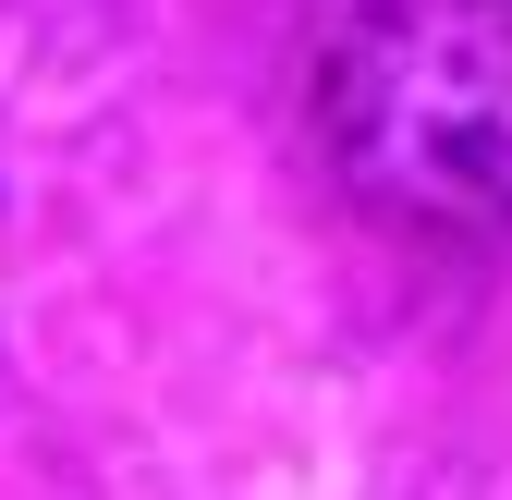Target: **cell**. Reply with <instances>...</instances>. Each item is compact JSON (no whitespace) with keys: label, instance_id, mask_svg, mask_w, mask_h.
Segmentation results:
<instances>
[{"label":"cell","instance_id":"6da1fadb","mask_svg":"<svg viewBox=\"0 0 512 500\" xmlns=\"http://www.w3.org/2000/svg\"><path fill=\"white\" fill-rule=\"evenodd\" d=\"M317 147L415 244L512 232V0H354L317 49Z\"/></svg>","mask_w":512,"mask_h":500}]
</instances>
